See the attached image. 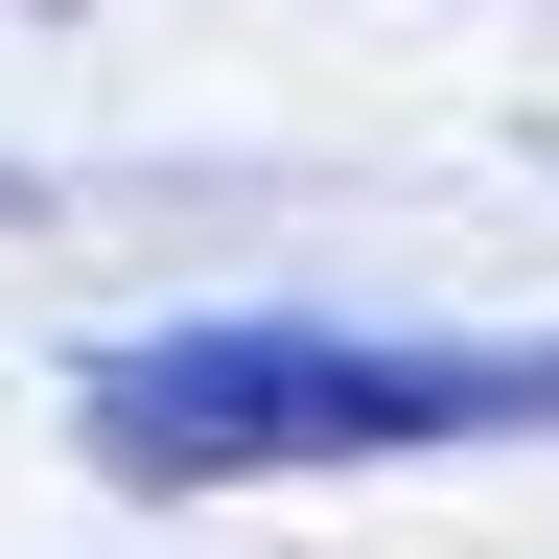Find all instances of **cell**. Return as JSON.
<instances>
[{
    "instance_id": "cell-1",
    "label": "cell",
    "mask_w": 559,
    "mask_h": 559,
    "mask_svg": "<svg viewBox=\"0 0 559 559\" xmlns=\"http://www.w3.org/2000/svg\"><path fill=\"white\" fill-rule=\"evenodd\" d=\"M70 443L117 489H280L419 443H559V349H396V326H164L70 373Z\"/></svg>"
}]
</instances>
